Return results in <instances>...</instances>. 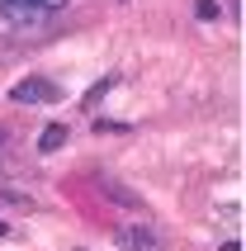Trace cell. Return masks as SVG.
<instances>
[{
    "instance_id": "obj_1",
    "label": "cell",
    "mask_w": 246,
    "mask_h": 251,
    "mask_svg": "<svg viewBox=\"0 0 246 251\" xmlns=\"http://www.w3.org/2000/svg\"><path fill=\"white\" fill-rule=\"evenodd\" d=\"M67 0H0V14L10 19V24H38L43 14L62 10Z\"/></svg>"
},
{
    "instance_id": "obj_2",
    "label": "cell",
    "mask_w": 246,
    "mask_h": 251,
    "mask_svg": "<svg viewBox=\"0 0 246 251\" xmlns=\"http://www.w3.org/2000/svg\"><path fill=\"white\" fill-rule=\"evenodd\" d=\"M114 242H119L123 251H161V237H156L147 223H119L114 227Z\"/></svg>"
},
{
    "instance_id": "obj_3",
    "label": "cell",
    "mask_w": 246,
    "mask_h": 251,
    "mask_svg": "<svg viewBox=\"0 0 246 251\" xmlns=\"http://www.w3.org/2000/svg\"><path fill=\"white\" fill-rule=\"evenodd\" d=\"M57 95H62V90H57L52 81H43V76H28V81H19L10 90L14 104H57Z\"/></svg>"
},
{
    "instance_id": "obj_4",
    "label": "cell",
    "mask_w": 246,
    "mask_h": 251,
    "mask_svg": "<svg viewBox=\"0 0 246 251\" xmlns=\"http://www.w3.org/2000/svg\"><path fill=\"white\" fill-rule=\"evenodd\" d=\"M62 142H67V124H48L43 138H38V152H57Z\"/></svg>"
},
{
    "instance_id": "obj_5",
    "label": "cell",
    "mask_w": 246,
    "mask_h": 251,
    "mask_svg": "<svg viewBox=\"0 0 246 251\" xmlns=\"http://www.w3.org/2000/svg\"><path fill=\"white\" fill-rule=\"evenodd\" d=\"M99 190H104V195H109V199H119V204H133V209H137V204H142V199H137V195H128V190H123L119 180H99Z\"/></svg>"
},
{
    "instance_id": "obj_6",
    "label": "cell",
    "mask_w": 246,
    "mask_h": 251,
    "mask_svg": "<svg viewBox=\"0 0 246 251\" xmlns=\"http://www.w3.org/2000/svg\"><path fill=\"white\" fill-rule=\"evenodd\" d=\"M0 199H10V204H19V209H38V199L24 195V190H10V185H0Z\"/></svg>"
},
{
    "instance_id": "obj_7",
    "label": "cell",
    "mask_w": 246,
    "mask_h": 251,
    "mask_svg": "<svg viewBox=\"0 0 246 251\" xmlns=\"http://www.w3.org/2000/svg\"><path fill=\"white\" fill-rule=\"evenodd\" d=\"M194 14L199 19H218V0H194Z\"/></svg>"
},
{
    "instance_id": "obj_8",
    "label": "cell",
    "mask_w": 246,
    "mask_h": 251,
    "mask_svg": "<svg viewBox=\"0 0 246 251\" xmlns=\"http://www.w3.org/2000/svg\"><path fill=\"white\" fill-rule=\"evenodd\" d=\"M5 138H10V133H5V128H0V147H5Z\"/></svg>"
},
{
    "instance_id": "obj_9",
    "label": "cell",
    "mask_w": 246,
    "mask_h": 251,
    "mask_svg": "<svg viewBox=\"0 0 246 251\" xmlns=\"http://www.w3.org/2000/svg\"><path fill=\"white\" fill-rule=\"evenodd\" d=\"M5 232H10V227H5V223H0V237H5Z\"/></svg>"
}]
</instances>
